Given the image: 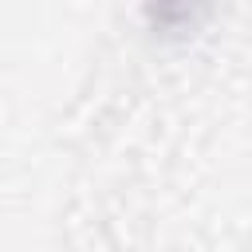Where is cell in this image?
<instances>
[{
  "label": "cell",
  "mask_w": 252,
  "mask_h": 252,
  "mask_svg": "<svg viewBox=\"0 0 252 252\" xmlns=\"http://www.w3.org/2000/svg\"><path fill=\"white\" fill-rule=\"evenodd\" d=\"M217 0H150V20L158 32L165 35H181L189 28H197Z\"/></svg>",
  "instance_id": "cell-1"
}]
</instances>
